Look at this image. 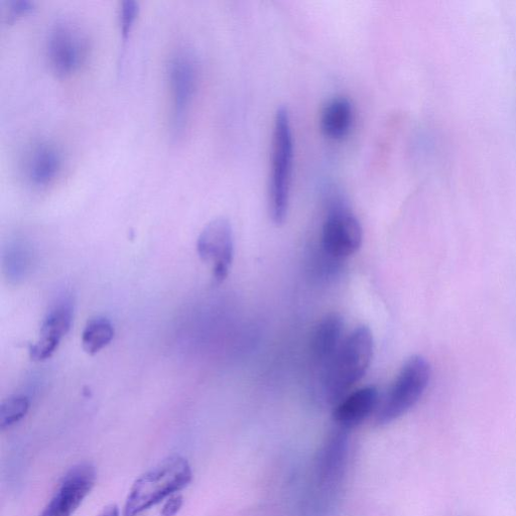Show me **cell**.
Returning a JSON list of instances; mask_svg holds the SVG:
<instances>
[{
	"label": "cell",
	"instance_id": "20",
	"mask_svg": "<svg viewBox=\"0 0 516 516\" xmlns=\"http://www.w3.org/2000/svg\"><path fill=\"white\" fill-rule=\"evenodd\" d=\"M99 516H119V509L116 505L112 504L104 508Z\"/></svg>",
	"mask_w": 516,
	"mask_h": 516
},
{
	"label": "cell",
	"instance_id": "16",
	"mask_svg": "<svg viewBox=\"0 0 516 516\" xmlns=\"http://www.w3.org/2000/svg\"><path fill=\"white\" fill-rule=\"evenodd\" d=\"M30 400L24 395L12 396L0 406V428L3 431L21 422L30 410Z\"/></svg>",
	"mask_w": 516,
	"mask_h": 516
},
{
	"label": "cell",
	"instance_id": "14",
	"mask_svg": "<svg viewBox=\"0 0 516 516\" xmlns=\"http://www.w3.org/2000/svg\"><path fill=\"white\" fill-rule=\"evenodd\" d=\"M353 122V106L346 97H335L324 107L321 115L323 134L331 140L345 138Z\"/></svg>",
	"mask_w": 516,
	"mask_h": 516
},
{
	"label": "cell",
	"instance_id": "7",
	"mask_svg": "<svg viewBox=\"0 0 516 516\" xmlns=\"http://www.w3.org/2000/svg\"><path fill=\"white\" fill-rule=\"evenodd\" d=\"M197 251L201 261L211 265L216 284L227 279L234 257V236L229 220L220 217L209 222L198 237Z\"/></svg>",
	"mask_w": 516,
	"mask_h": 516
},
{
	"label": "cell",
	"instance_id": "11",
	"mask_svg": "<svg viewBox=\"0 0 516 516\" xmlns=\"http://www.w3.org/2000/svg\"><path fill=\"white\" fill-rule=\"evenodd\" d=\"M63 168V156L53 143L43 141L35 144L25 160L27 181L37 189H45L59 177Z\"/></svg>",
	"mask_w": 516,
	"mask_h": 516
},
{
	"label": "cell",
	"instance_id": "13",
	"mask_svg": "<svg viewBox=\"0 0 516 516\" xmlns=\"http://www.w3.org/2000/svg\"><path fill=\"white\" fill-rule=\"evenodd\" d=\"M343 329V319L335 313L325 316L316 327L311 341V350L314 359L323 365V368L340 347Z\"/></svg>",
	"mask_w": 516,
	"mask_h": 516
},
{
	"label": "cell",
	"instance_id": "9",
	"mask_svg": "<svg viewBox=\"0 0 516 516\" xmlns=\"http://www.w3.org/2000/svg\"><path fill=\"white\" fill-rule=\"evenodd\" d=\"M96 470L88 463L72 468L40 516H72L92 491Z\"/></svg>",
	"mask_w": 516,
	"mask_h": 516
},
{
	"label": "cell",
	"instance_id": "18",
	"mask_svg": "<svg viewBox=\"0 0 516 516\" xmlns=\"http://www.w3.org/2000/svg\"><path fill=\"white\" fill-rule=\"evenodd\" d=\"M34 8L35 4L30 2V0H13V2H10L9 9L7 11L9 22H13L17 18L30 13Z\"/></svg>",
	"mask_w": 516,
	"mask_h": 516
},
{
	"label": "cell",
	"instance_id": "4",
	"mask_svg": "<svg viewBox=\"0 0 516 516\" xmlns=\"http://www.w3.org/2000/svg\"><path fill=\"white\" fill-rule=\"evenodd\" d=\"M431 379V366L422 356L410 358L379 407L376 422L390 424L408 413L423 397Z\"/></svg>",
	"mask_w": 516,
	"mask_h": 516
},
{
	"label": "cell",
	"instance_id": "10",
	"mask_svg": "<svg viewBox=\"0 0 516 516\" xmlns=\"http://www.w3.org/2000/svg\"><path fill=\"white\" fill-rule=\"evenodd\" d=\"M74 315L73 303L70 299L59 301L43 321L40 338L30 349L31 358L45 361L53 356L62 339L70 331Z\"/></svg>",
	"mask_w": 516,
	"mask_h": 516
},
{
	"label": "cell",
	"instance_id": "19",
	"mask_svg": "<svg viewBox=\"0 0 516 516\" xmlns=\"http://www.w3.org/2000/svg\"><path fill=\"white\" fill-rule=\"evenodd\" d=\"M183 505L181 495H173L169 498L162 510V516H175Z\"/></svg>",
	"mask_w": 516,
	"mask_h": 516
},
{
	"label": "cell",
	"instance_id": "8",
	"mask_svg": "<svg viewBox=\"0 0 516 516\" xmlns=\"http://www.w3.org/2000/svg\"><path fill=\"white\" fill-rule=\"evenodd\" d=\"M362 238V227L349 210L335 207L329 212L322 229V248L326 254L342 260L360 248Z\"/></svg>",
	"mask_w": 516,
	"mask_h": 516
},
{
	"label": "cell",
	"instance_id": "2",
	"mask_svg": "<svg viewBox=\"0 0 516 516\" xmlns=\"http://www.w3.org/2000/svg\"><path fill=\"white\" fill-rule=\"evenodd\" d=\"M192 477L191 466L185 458L175 455L165 459L135 482L126 499L123 516H141L187 487Z\"/></svg>",
	"mask_w": 516,
	"mask_h": 516
},
{
	"label": "cell",
	"instance_id": "15",
	"mask_svg": "<svg viewBox=\"0 0 516 516\" xmlns=\"http://www.w3.org/2000/svg\"><path fill=\"white\" fill-rule=\"evenodd\" d=\"M112 323L98 317L90 320L82 333V346L86 353L95 355L108 346L114 338Z\"/></svg>",
	"mask_w": 516,
	"mask_h": 516
},
{
	"label": "cell",
	"instance_id": "1",
	"mask_svg": "<svg viewBox=\"0 0 516 516\" xmlns=\"http://www.w3.org/2000/svg\"><path fill=\"white\" fill-rule=\"evenodd\" d=\"M373 335L367 326L357 327L323 369L322 384L331 404L340 400L366 373L373 356Z\"/></svg>",
	"mask_w": 516,
	"mask_h": 516
},
{
	"label": "cell",
	"instance_id": "5",
	"mask_svg": "<svg viewBox=\"0 0 516 516\" xmlns=\"http://www.w3.org/2000/svg\"><path fill=\"white\" fill-rule=\"evenodd\" d=\"M89 41L79 24L71 20H59L49 30L46 40V56L53 73L68 77L78 71L87 59Z\"/></svg>",
	"mask_w": 516,
	"mask_h": 516
},
{
	"label": "cell",
	"instance_id": "12",
	"mask_svg": "<svg viewBox=\"0 0 516 516\" xmlns=\"http://www.w3.org/2000/svg\"><path fill=\"white\" fill-rule=\"evenodd\" d=\"M377 403L376 387L365 386L339 402L333 412V420L344 430L355 428L371 415Z\"/></svg>",
	"mask_w": 516,
	"mask_h": 516
},
{
	"label": "cell",
	"instance_id": "17",
	"mask_svg": "<svg viewBox=\"0 0 516 516\" xmlns=\"http://www.w3.org/2000/svg\"><path fill=\"white\" fill-rule=\"evenodd\" d=\"M140 5L136 0H123L119 9V24L123 40H127L139 16Z\"/></svg>",
	"mask_w": 516,
	"mask_h": 516
},
{
	"label": "cell",
	"instance_id": "3",
	"mask_svg": "<svg viewBox=\"0 0 516 516\" xmlns=\"http://www.w3.org/2000/svg\"><path fill=\"white\" fill-rule=\"evenodd\" d=\"M294 160L291 117L285 107L278 109L273 129L272 173L269 185V207L273 221L283 224L288 215Z\"/></svg>",
	"mask_w": 516,
	"mask_h": 516
},
{
	"label": "cell",
	"instance_id": "6",
	"mask_svg": "<svg viewBox=\"0 0 516 516\" xmlns=\"http://www.w3.org/2000/svg\"><path fill=\"white\" fill-rule=\"evenodd\" d=\"M171 123L176 136L183 134L197 90L198 65L189 50L177 52L170 60Z\"/></svg>",
	"mask_w": 516,
	"mask_h": 516
}]
</instances>
